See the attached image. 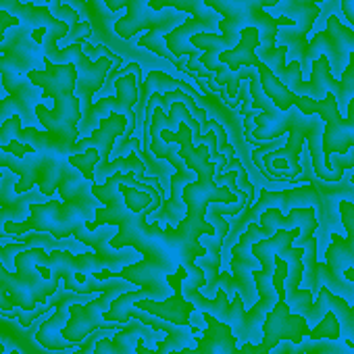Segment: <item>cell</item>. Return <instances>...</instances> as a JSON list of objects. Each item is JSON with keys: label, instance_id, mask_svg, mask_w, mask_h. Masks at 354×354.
Instances as JSON below:
<instances>
[{"label": "cell", "instance_id": "cell-1", "mask_svg": "<svg viewBox=\"0 0 354 354\" xmlns=\"http://www.w3.org/2000/svg\"><path fill=\"white\" fill-rule=\"evenodd\" d=\"M250 82V96H252V109L248 111L244 125L248 131L250 140H277L279 136L288 133V142L281 148H273V150H265V146L261 144V148L254 150L252 160L259 169H263V173L271 180H296V177L302 175V165H300V152H302V142L308 140V156H310V165L313 171L319 180L323 182H339L344 177V171L348 167H354V148L348 150V158L339 156L335 158L333 167L335 173H329L325 167V158H323V131H325V121L321 119V115L310 113L304 115L300 109L292 106L288 111H279L263 92L261 88V80L257 69H250L248 75Z\"/></svg>", "mask_w": 354, "mask_h": 354}, {"label": "cell", "instance_id": "cell-2", "mask_svg": "<svg viewBox=\"0 0 354 354\" xmlns=\"http://www.w3.org/2000/svg\"><path fill=\"white\" fill-rule=\"evenodd\" d=\"M150 133H158L160 140L180 144V158L196 173V180L184 188L182 201L186 205V217L180 221V225L175 227H160L158 236L160 240L180 257L182 267L192 275H203L205 269L196 265V259L207 257L209 250L201 244L203 236H217V230L205 219L209 205H246L250 203L252 194H234L227 184L219 186L215 182V173H217V162L211 160V148L209 144L217 138H213L209 144L194 146V136L188 123H180L177 131L165 129L158 119L152 115L150 117Z\"/></svg>", "mask_w": 354, "mask_h": 354}, {"label": "cell", "instance_id": "cell-3", "mask_svg": "<svg viewBox=\"0 0 354 354\" xmlns=\"http://www.w3.org/2000/svg\"><path fill=\"white\" fill-rule=\"evenodd\" d=\"M281 0H205V5L213 9L217 15H221L219 32L221 34H196L192 38V46L203 50V57H198V67L215 73V80L219 86L227 88V96L232 100L240 94L242 80L232 75L221 63L219 55L225 50H232L246 28H257L261 34L263 48H273L275 38L281 28H294V19L290 17H273L263 9L277 7Z\"/></svg>", "mask_w": 354, "mask_h": 354}, {"label": "cell", "instance_id": "cell-4", "mask_svg": "<svg viewBox=\"0 0 354 354\" xmlns=\"http://www.w3.org/2000/svg\"><path fill=\"white\" fill-rule=\"evenodd\" d=\"M28 80L42 90L44 100L53 98L55 109L48 111L46 104L36 106V117L38 121L46 127L48 133L61 138L67 144L77 142L80 133V121L84 117L82 113V102L75 96V84H77V69L75 65H55L46 59L44 69H34L28 73Z\"/></svg>", "mask_w": 354, "mask_h": 354}, {"label": "cell", "instance_id": "cell-5", "mask_svg": "<svg viewBox=\"0 0 354 354\" xmlns=\"http://www.w3.org/2000/svg\"><path fill=\"white\" fill-rule=\"evenodd\" d=\"M48 259V250L44 248H28L17 254L15 267L11 273L3 261H0V313H13L19 306L24 313L36 310L38 304H46L59 290V277H46L38 271L40 265Z\"/></svg>", "mask_w": 354, "mask_h": 354}, {"label": "cell", "instance_id": "cell-6", "mask_svg": "<svg viewBox=\"0 0 354 354\" xmlns=\"http://www.w3.org/2000/svg\"><path fill=\"white\" fill-rule=\"evenodd\" d=\"M111 13L127 7V17L115 24V34L123 40L133 38L140 30H165L167 34L180 28L186 21V13L180 11H152L148 7L150 0H104Z\"/></svg>", "mask_w": 354, "mask_h": 354}, {"label": "cell", "instance_id": "cell-7", "mask_svg": "<svg viewBox=\"0 0 354 354\" xmlns=\"http://www.w3.org/2000/svg\"><path fill=\"white\" fill-rule=\"evenodd\" d=\"M271 236H273L271 230L263 227L261 223H250L244 230V234L238 238L234 248H232L230 269H232V275H234V281H236V290L242 296L246 310L252 308L257 304V300H259L257 286H254V279H252V271H259L261 263L252 254V244L263 240V238H271Z\"/></svg>", "mask_w": 354, "mask_h": 354}, {"label": "cell", "instance_id": "cell-8", "mask_svg": "<svg viewBox=\"0 0 354 354\" xmlns=\"http://www.w3.org/2000/svg\"><path fill=\"white\" fill-rule=\"evenodd\" d=\"M350 53H354V30H348L339 24V19L335 15H331L327 19V30L319 32L304 50V59L308 69L313 67V63L319 57H325L329 61V69L333 77H342L346 65H348V57Z\"/></svg>", "mask_w": 354, "mask_h": 354}, {"label": "cell", "instance_id": "cell-9", "mask_svg": "<svg viewBox=\"0 0 354 354\" xmlns=\"http://www.w3.org/2000/svg\"><path fill=\"white\" fill-rule=\"evenodd\" d=\"M119 296V292H102L98 298L86 302V304H71L69 308V321L63 327L61 335L63 339L80 346L90 333L102 329V331H119L123 327V323H115V321H106L104 313L111 308L113 300Z\"/></svg>", "mask_w": 354, "mask_h": 354}, {"label": "cell", "instance_id": "cell-10", "mask_svg": "<svg viewBox=\"0 0 354 354\" xmlns=\"http://www.w3.org/2000/svg\"><path fill=\"white\" fill-rule=\"evenodd\" d=\"M308 180L310 186L315 188L317 194V221H319V230L321 238L327 240V236L331 238V234H335L337 227H342V217H339V203L342 201H350L354 203V184L352 182H323L317 175H310V167L306 165L304 175L296 177L294 182H302Z\"/></svg>", "mask_w": 354, "mask_h": 354}, {"label": "cell", "instance_id": "cell-11", "mask_svg": "<svg viewBox=\"0 0 354 354\" xmlns=\"http://www.w3.org/2000/svg\"><path fill=\"white\" fill-rule=\"evenodd\" d=\"M140 80H142V69L138 63H129L127 67H123L119 71V77L115 80V96L100 98L96 104H92V111L80 121L77 127L82 131H90L100 123L102 117L111 113L127 115L129 111H133V106L140 100V90H138Z\"/></svg>", "mask_w": 354, "mask_h": 354}, {"label": "cell", "instance_id": "cell-12", "mask_svg": "<svg viewBox=\"0 0 354 354\" xmlns=\"http://www.w3.org/2000/svg\"><path fill=\"white\" fill-rule=\"evenodd\" d=\"M129 319H136L140 321L142 325H148L152 327L154 331H165V339L158 342V348L152 350L150 346L144 344V339H140L136 344V354H171L175 350H184V348H194L196 346V335L192 331V325L190 327H184V325H173L169 321H162L146 310H140L136 306H131L127 310V321ZM109 337L111 335H104L98 339V344L102 346L104 354H109Z\"/></svg>", "mask_w": 354, "mask_h": 354}, {"label": "cell", "instance_id": "cell-13", "mask_svg": "<svg viewBox=\"0 0 354 354\" xmlns=\"http://www.w3.org/2000/svg\"><path fill=\"white\" fill-rule=\"evenodd\" d=\"M205 321L203 337L196 339L194 348H184V350H175L171 354H267L261 344H250L244 342V348H238V339L232 333V327L227 323L217 321L209 313H201Z\"/></svg>", "mask_w": 354, "mask_h": 354}, {"label": "cell", "instance_id": "cell-14", "mask_svg": "<svg viewBox=\"0 0 354 354\" xmlns=\"http://www.w3.org/2000/svg\"><path fill=\"white\" fill-rule=\"evenodd\" d=\"M190 277V273L186 271V267L180 265V269H177L175 273L167 275V283L171 286L173 294L162 300V302H154V300H138L133 306L140 308V310H146L162 321H169L173 325H184V327H190L192 325V313L196 310L192 302H188L184 298V292H182V286L184 281Z\"/></svg>", "mask_w": 354, "mask_h": 354}, {"label": "cell", "instance_id": "cell-15", "mask_svg": "<svg viewBox=\"0 0 354 354\" xmlns=\"http://www.w3.org/2000/svg\"><path fill=\"white\" fill-rule=\"evenodd\" d=\"M310 331V325L304 317L292 315L286 300H277V304L267 313L263 323V342L261 348L269 354L279 342L300 344Z\"/></svg>", "mask_w": 354, "mask_h": 354}, {"label": "cell", "instance_id": "cell-16", "mask_svg": "<svg viewBox=\"0 0 354 354\" xmlns=\"http://www.w3.org/2000/svg\"><path fill=\"white\" fill-rule=\"evenodd\" d=\"M339 217L342 227L346 230V238L339 234H331V244L325 246V267L331 271L333 277L346 279L344 271L354 269V203L342 201L339 203Z\"/></svg>", "mask_w": 354, "mask_h": 354}, {"label": "cell", "instance_id": "cell-17", "mask_svg": "<svg viewBox=\"0 0 354 354\" xmlns=\"http://www.w3.org/2000/svg\"><path fill=\"white\" fill-rule=\"evenodd\" d=\"M55 298H57L55 315H53L50 319H46L44 323H40V327H38V331H36V342H38L42 348H46V350L59 352V350H67V348L75 346V344L63 339V335H61L63 327H65L67 321H69V308H71V304H80L82 300H88L90 296H88V294H77V292L65 290V292H61V294L57 292Z\"/></svg>", "mask_w": 354, "mask_h": 354}, {"label": "cell", "instance_id": "cell-18", "mask_svg": "<svg viewBox=\"0 0 354 354\" xmlns=\"http://www.w3.org/2000/svg\"><path fill=\"white\" fill-rule=\"evenodd\" d=\"M40 267L48 269L53 277L63 279L65 290H71L75 275H94L98 271H104V267L96 261L94 252L73 254L71 250H63V248L48 252V259Z\"/></svg>", "mask_w": 354, "mask_h": 354}, {"label": "cell", "instance_id": "cell-19", "mask_svg": "<svg viewBox=\"0 0 354 354\" xmlns=\"http://www.w3.org/2000/svg\"><path fill=\"white\" fill-rule=\"evenodd\" d=\"M125 129H127V115L111 113L100 119L98 127L94 129V133H90V138L75 142V150H77L75 154H82L88 148H94L100 154V162H106L111 152L115 150L117 138H121Z\"/></svg>", "mask_w": 354, "mask_h": 354}, {"label": "cell", "instance_id": "cell-20", "mask_svg": "<svg viewBox=\"0 0 354 354\" xmlns=\"http://www.w3.org/2000/svg\"><path fill=\"white\" fill-rule=\"evenodd\" d=\"M261 46V34L257 28H246L240 36V42L219 55V63L236 77H240L242 69H254L259 65L257 48Z\"/></svg>", "mask_w": 354, "mask_h": 354}, {"label": "cell", "instance_id": "cell-21", "mask_svg": "<svg viewBox=\"0 0 354 354\" xmlns=\"http://www.w3.org/2000/svg\"><path fill=\"white\" fill-rule=\"evenodd\" d=\"M148 7L152 11H162V9H175L180 13H192L194 19L203 21L207 28H211V32L215 34L219 30V21L221 15H217L213 9H209L205 5V0H150Z\"/></svg>", "mask_w": 354, "mask_h": 354}, {"label": "cell", "instance_id": "cell-22", "mask_svg": "<svg viewBox=\"0 0 354 354\" xmlns=\"http://www.w3.org/2000/svg\"><path fill=\"white\" fill-rule=\"evenodd\" d=\"M169 92H184V94H188V96H192L196 100V90H192L188 84H184L180 80L167 75L165 71H150L148 77H146V82L140 88V100H138V104L144 111V106H146V102H148V98L152 94H169Z\"/></svg>", "mask_w": 354, "mask_h": 354}, {"label": "cell", "instance_id": "cell-23", "mask_svg": "<svg viewBox=\"0 0 354 354\" xmlns=\"http://www.w3.org/2000/svg\"><path fill=\"white\" fill-rule=\"evenodd\" d=\"M257 69V73H259V80H261V88H263V92H265V96L279 109V111H288V109H292L294 106V98H296V94L286 86V84H281L279 82V77L275 75V73H271V69L265 65V63H261V59H259V65L254 67Z\"/></svg>", "mask_w": 354, "mask_h": 354}, {"label": "cell", "instance_id": "cell-24", "mask_svg": "<svg viewBox=\"0 0 354 354\" xmlns=\"http://www.w3.org/2000/svg\"><path fill=\"white\" fill-rule=\"evenodd\" d=\"M277 352L275 354H354V350L344 342L339 339H308V342H300V344H292V342H286V344H277L275 346Z\"/></svg>", "mask_w": 354, "mask_h": 354}, {"label": "cell", "instance_id": "cell-25", "mask_svg": "<svg viewBox=\"0 0 354 354\" xmlns=\"http://www.w3.org/2000/svg\"><path fill=\"white\" fill-rule=\"evenodd\" d=\"M44 198L42 192H26V194H17V198L9 201L7 205L0 207V236H7L5 227L7 223H21L28 219L30 207L40 203Z\"/></svg>", "mask_w": 354, "mask_h": 354}, {"label": "cell", "instance_id": "cell-26", "mask_svg": "<svg viewBox=\"0 0 354 354\" xmlns=\"http://www.w3.org/2000/svg\"><path fill=\"white\" fill-rule=\"evenodd\" d=\"M117 236L115 225H106V227H98V230H88L86 223L82 221L75 230H73V238L84 244V246H92L94 252H102L109 242Z\"/></svg>", "mask_w": 354, "mask_h": 354}, {"label": "cell", "instance_id": "cell-27", "mask_svg": "<svg viewBox=\"0 0 354 354\" xmlns=\"http://www.w3.org/2000/svg\"><path fill=\"white\" fill-rule=\"evenodd\" d=\"M261 63H265L271 73H275L279 77L281 84H286L288 80V65H286V57H288V46L279 44V46H273V48H263L259 46V55Z\"/></svg>", "mask_w": 354, "mask_h": 354}, {"label": "cell", "instance_id": "cell-28", "mask_svg": "<svg viewBox=\"0 0 354 354\" xmlns=\"http://www.w3.org/2000/svg\"><path fill=\"white\" fill-rule=\"evenodd\" d=\"M225 323L232 327V333L236 335L238 342H246V306L240 294H236L230 302Z\"/></svg>", "mask_w": 354, "mask_h": 354}, {"label": "cell", "instance_id": "cell-29", "mask_svg": "<svg viewBox=\"0 0 354 354\" xmlns=\"http://www.w3.org/2000/svg\"><path fill=\"white\" fill-rule=\"evenodd\" d=\"M165 34H167L165 30H150L146 36L140 38L138 46H140V48H148V50H152L154 55H158V57H162V59L175 63L177 67H182V65H180V59H175L173 53L167 48V42H165V38H162Z\"/></svg>", "mask_w": 354, "mask_h": 354}, {"label": "cell", "instance_id": "cell-30", "mask_svg": "<svg viewBox=\"0 0 354 354\" xmlns=\"http://www.w3.org/2000/svg\"><path fill=\"white\" fill-rule=\"evenodd\" d=\"M308 339H342V329H339V321H337V317L331 313V310H327L325 313V317L308 331V335H306Z\"/></svg>", "mask_w": 354, "mask_h": 354}, {"label": "cell", "instance_id": "cell-31", "mask_svg": "<svg viewBox=\"0 0 354 354\" xmlns=\"http://www.w3.org/2000/svg\"><path fill=\"white\" fill-rule=\"evenodd\" d=\"M69 165L71 167H75L88 182H92L94 184V169H96V165L100 162V154L94 150V148H88V150H84L82 154H71L69 158Z\"/></svg>", "mask_w": 354, "mask_h": 354}, {"label": "cell", "instance_id": "cell-32", "mask_svg": "<svg viewBox=\"0 0 354 354\" xmlns=\"http://www.w3.org/2000/svg\"><path fill=\"white\" fill-rule=\"evenodd\" d=\"M55 19L67 24V26H69V32H71V30H75L77 24H80V11H75V9L69 7V5H63V7L59 9V13L55 15Z\"/></svg>", "mask_w": 354, "mask_h": 354}, {"label": "cell", "instance_id": "cell-33", "mask_svg": "<svg viewBox=\"0 0 354 354\" xmlns=\"http://www.w3.org/2000/svg\"><path fill=\"white\" fill-rule=\"evenodd\" d=\"M92 34V26L88 24V21H84V24H77V28L75 30H71L69 32V36L65 38L69 44H73V42H77V40H84V38H88Z\"/></svg>", "mask_w": 354, "mask_h": 354}, {"label": "cell", "instance_id": "cell-34", "mask_svg": "<svg viewBox=\"0 0 354 354\" xmlns=\"http://www.w3.org/2000/svg\"><path fill=\"white\" fill-rule=\"evenodd\" d=\"M9 201H13V198H9V196H0V207H3V205H7Z\"/></svg>", "mask_w": 354, "mask_h": 354}, {"label": "cell", "instance_id": "cell-35", "mask_svg": "<svg viewBox=\"0 0 354 354\" xmlns=\"http://www.w3.org/2000/svg\"><path fill=\"white\" fill-rule=\"evenodd\" d=\"M0 354H3V342H0ZM11 354H19V350H13Z\"/></svg>", "mask_w": 354, "mask_h": 354}, {"label": "cell", "instance_id": "cell-36", "mask_svg": "<svg viewBox=\"0 0 354 354\" xmlns=\"http://www.w3.org/2000/svg\"><path fill=\"white\" fill-rule=\"evenodd\" d=\"M346 344H348V346H350V348L354 350V342H350V339H346Z\"/></svg>", "mask_w": 354, "mask_h": 354}, {"label": "cell", "instance_id": "cell-37", "mask_svg": "<svg viewBox=\"0 0 354 354\" xmlns=\"http://www.w3.org/2000/svg\"><path fill=\"white\" fill-rule=\"evenodd\" d=\"M350 182H352V184H354V173H352V177H350Z\"/></svg>", "mask_w": 354, "mask_h": 354}, {"label": "cell", "instance_id": "cell-38", "mask_svg": "<svg viewBox=\"0 0 354 354\" xmlns=\"http://www.w3.org/2000/svg\"><path fill=\"white\" fill-rule=\"evenodd\" d=\"M0 102H3V100H0Z\"/></svg>", "mask_w": 354, "mask_h": 354}]
</instances>
